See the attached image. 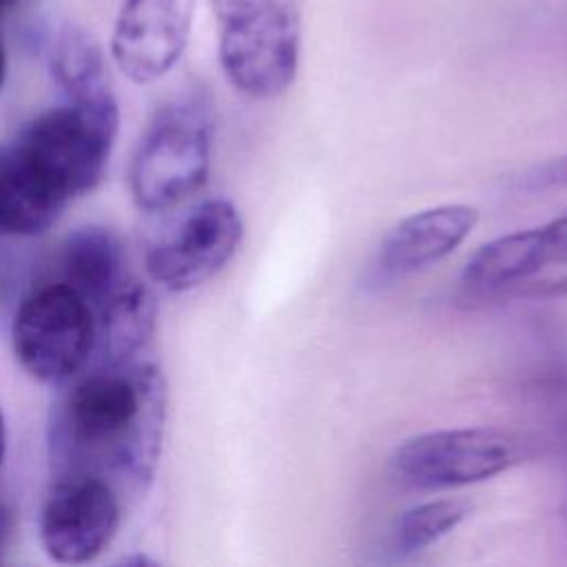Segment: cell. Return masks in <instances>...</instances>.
Masks as SVG:
<instances>
[{
	"label": "cell",
	"instance_id": "22",
	"mask_svg": "<svg viewBox=\"0 0 567 567\" xmlns=\"http://www.w3.org/2000/svg\"><path fill=\"white\" fill-rule=\"evenodd\" d=\"M18 2H20V0H0V16H2V13H9L11 9H16Z\"/></svg>",
	"mask_w": 567,
	"mask_h": 567
},
{
	"label": "cell",
	"instance_id": "11",
	"mask_svg": "<svg viewBox=\"0 0 567 567\" xmlns=\"http://www.w3.org/2000/svg\"><path fill=\"white\" fill-rule=\"evenodd\" d=\"M66 204L69 199L16 140L0 146V235H42L58 221Z\"/></svg>",
	"mask_w": 567,
	"mask_h": 567
},
{
	"label": "cell",
	"instance_id": "17",
	"mask_svg": "<svg viewBox=\"0 0 567 567\" xmlns=\"http://www.w3.org/2000/svg\"><path fill=\"white\" fill-rule=\"evenodd\" d=\"M520 186L525 188H556V186H567V155L556 157L551 162H545L543 166H536L525 173V177L518 179Z\"/></svg>",
	"mask_w": 567,
	"mask_h": 567
},
{
	"label": "cell",
	"instance_id": "21",
	"mask_svg": "<svg viewBox=\"0 0 567 567\" xmlns=\"http://www.w3.org/2000/svg\"><path fill=\"white\" fill-rule=\"evenodd\" d=\"M4 78H7V49H4V42L0 35V89L4 84Z\"/></svg>",
	"mask_w": 567,
	"mask_h": 567
},
{
	"label": "cell",
	"instance_id": "7",
	"mask_svg": "<svg viewBox=\"0 0 567 567\" xmlns=\"http://www.w3.org/2000/svg\"><path fill=\"white\" fill-rule=\"evenodd\" d=\"M241 237L244 221L235 204L221 197L204 199L148 244L146 272L168 292L193 290L233 259Z\"/></svg>",
	"mask_w": 567,
	"mask_h": 567
},
{
	"label": "cell",
	"instance_id": "18",
	"mask_svg": "<svg viewBox=\"0 0 567 567\" xmlns=\"http://www.w3.org/2000/svg\"><path fill=\"white\" fill-rule=\"evenodd\" d=\"M518 295L525 297H536V299H556V297H567V275L551 279V281H534L527 284V288H518Z\"/></svg>",
	"mask_w": 567,
	"mask_h": 567
},
{
	"label": "cell",
	"instance_id": "3",
	"mask_svg": "<svg viewBox=\"0 0 567 567\" xmlns=\"http://www.w3.org/2000/svg\"><path fill=\"white\" fill-rule=\"evenodd\" d=\"M213 120L197 100L162 106L148 122L128 171L133 202L144 213H166L195 195L210 168Z\"/></svg>",
	"mask_w": 567,
	"mask_h": 567
},
{
	"label": "cell",
	"instance_id": "14",
	"mask_svg": "<svg viewBox=\"0 0 567 567\" xmlns=\"http://www.w3.org/2000/svg\"><path fill=\"white\" fill-rule=\"evenodd\" d=\"M51 73L64 100H89L113 93L100 44L78 27H66L58 35L51 51Z\"/></svg>",
	"mask_w": 567,
	"mask_h": 567
},
{
	"label": "cell",
	"instance_id": "6",
	"mask_svg": "<svg viewBox=\"0 0 567 567\" xmlns=\"http://www.w3.org/2000/svg\"><path fill=\"white\" fill-rule=\"evenodd\" d=\"M525 456L523 441L498 427H452L410 436L392 454L394 476L439 492L487 481Z\"/></svg>",
	"mask_w": 567,
	"mask_h": 567
},
{
	"label": "cell",
	"instance_id": "13",
	"mask_svg": "<svg viewBox=\"0 0 567 567\" xmlns=\"http://www.w3.org/2000/svg\"><path fill=\"white\" fill-rule=\"evenodd\" d=\"M60 281L82 295L95 310L128 279L120 235L100 224L75 228L60 246Z\"/></svg>",
	"mask_w": 567,
	"mask_h": 567
},
{
	"label": "cell",
	"instance_id": "12",
	"mask_svg": "<svg viewBox=\"0 0 567 567\" xmlns=\"http://www.w3.org/2000/svg\"><path fill=\"white\" fill-rule=\"evenodd\" d=\"M95 350L91 363L120 365L137 361L157 321V301L148 286L128 277L95 310Z\"/></svg>",
	"mask_w": 567,
	"mask_h": 567
},
{
	"label": "cell",
	"instance_id": "5",
	"mask_svg": "<svg viewBox=\"0 0 567 567\" xmlns=\"http://www.w3.org/2000/svg\"><path fill=\"white\" fill-rule=\"evenodd\" d=\"M13 354L35 381L62 385L91 365L95 350V312L64 281L33 288L11 323Z\"/></svg>",
	"mask_w": 567,
	"mask_h": 567
},
{
	"label": "cell",
	"instance_id": "16",
	"mask_svg": "<svg viewBox=\"0 0 567 567\" xmlns=\"http://www.w3.org/2000/svg\"><path fill=\"white\" fill-rule=\"evenodd\" d=\"M529 230L540 270L549 264H567V215Z\"/></svg>",
	"mask_w": 567,
	"mask_h": 567
},
{
	"label": "cell",
	"instance_id": "15",
	"mask_svg": "<svg viewBox=\"0 0 567 567\" xmlns=\"http://www.w3.org/2000/svg\"><path fill=\"white\" fill-rule=\"evenodd\" d=\"M470 514V505L461 498H436L405 509L392 527V549L399 556H414L452 529Z\"/></svg>",
	"mask_w": 567,
	"mask_h": 567
},
{
	"label": "cell",
	"instance_id": "20",
	"mask_svg": "<svg viewBox=\"0 0 567 567\" xmlns=\"http://www.w3.org/2000/svg\"><path fill=\"white\" fill-rule=\"evenodd\" d=\"M4 456H7V423H4V414L0 410V470H2Z\"/></svg>",
	"mask_w": 567,
	"mask_h": 567
},
{
	"label": "cell",
	"instance_id": "10",
	"mask_svg": "<svg viewBox=\"0 0 567 567\" xmlns=\"http://www.w3.org/2000/svg\"><path fill=\"white\" fill-rule=\"evenodd\" d=\"M476 221L478 208L470 204H441L403 217L381 239L370 279L392 284L439 264L470 237Z\"/></svg>",
	"mask_w": 567,
	"mask_h": 567
},
{
	"label": "cell",
	"instance_id": "1",
	"mask_svg": "<svg viewBox=\"0 0 567 567\" xmlns=\"http://www.w3.org/2000/svg\"><path fill=\"white\" fill-rule=\"evenodd\" d=\"M166 403V379L153 361L93 365L78 374L49 414L55 476H93L120 496H140L159 463Z\"/></svg>",
	"mask_w": 567,
	"mask_h": 567
},
{
	"label": "cell",
	"instance_id": "2",
	"mask_svg": "<svg viewBox=\"0 0 567 567\" xmlns=\"http://www.w3.org/2000/svg\"><path fill=\"white\" fill-rule=\"evenodd\" d=\"M219 31V64L244 95L284 93L299 66V0H210Z\"/></svg>",
	"mask_w": 567,
	"mask_h": 567
},
{
	"label": "cell",
	"instance_id": "19",
	"mask_svg": "<svg viewBox=\"0 0 567 567\" xmlns=\"http://www.w3.org/2000/svg\"><path fill=\"white\" fill-rule=\"evenodd\" d=\"M13 529H16V518H13V512L7 503L0 501V560H2V554L7 551L11 538H13Z\"/></svg>",
	"mask_w": 567,
	"mask_h": 567
},
{
	"label": "cell",
	"instance_id": "8",
	"mask_svg": "<svg viewBox=\"0 0 567 567\" xmlns=\"http://www.w3.org/2000/svg\"><path fill=\"white\" fill-rule=\"evenodd\" d=\"M122 496L93 476H55L40 509V543L47 556L62 565L97 558L115 538Z\"/></svg>",
	"mask_w": 567,
	"mask_h": 567
},
{
	"label": "cell",
	"instance_id": "9",
	"mask_svg": "<svg viewBox=\"0 0 567 567\" xmlns=\"http://www.w3.org/2000/svg\"><path fill=\"white\" fill-rule=\"evenodd\" d=\"M197 0H124L111 38L117 69L135 84L164 78L182 58Z\"/></svg>",
	"mask_w": 567,
	"mask_h": 567
},
{
	"label": "cell",
	"instance_id": "4",
	"mask_svg": "<svg viewBox=\"0 0 567 567\" xmlns=\"http://www.w3.org/2000/svg\"><path fill=\"white\" fill-rule=\"evenodd\" d=\"M120 111L115 95L64 100L31 120L16 137L47 179L71 202L104 177Z\"/></svg>",
	"mask_w": 567,
	"mask_h": 567
}]
</instances>
